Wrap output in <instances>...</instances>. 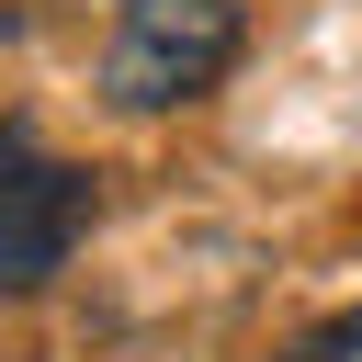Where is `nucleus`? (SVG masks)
<instances>
[{
  "mask_svg": "<svg viewBox=\"0 0 362 362\" xmlns=\"http://www.w3.org/2000/svg\"><path fill=\"white\" fill-rule=\"evenodd\" d=\"M249 45V11L238 0H124L113 45H102V102L124 113H181L204 102Z\"/></svg>",
  "mask_w": 362,
  "mask_h": 362,
  "instance_id": "1",
  "label": "nucleus"
},
{
  "mask_svg": "<svg viewBox=\"0 0 362 362\" xmlns=\"http://www.w3.org/2000/svg\"><path fill=\"white\" fill-rule=\"evenodd\" d=\"M79 226H90V170L45 158L34 124H11V158H0V283L11 294H45Z\"/></svg>",
  "mask_w": 362,
  "mask_h": 362,
  "instance_id": "2",
  "label": "nucleus"
},
{
  "mask_svg": "<svg viewBox=\"0 0 362 362\" xmlns=\"http://www.w3.org/2000/svg\"><path fill=\"white\" fill-rule=\"evenodd\" d=\"M283 362H362V317H328V328H305Z\"/></svg>",
  "mask_w": 362,
  "mask_h": 362,
  "instance_id": "3",
  "label": "nucleus"
}]
</instances>
